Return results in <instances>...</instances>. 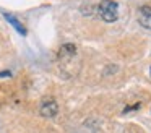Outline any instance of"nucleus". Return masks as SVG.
Wrapping results in <instances>:
<instances>
[{"label": "nucleus", "instance_id": "obj_7", "mask_svg": "<svg viewBox=\"0 0 151 133\" xmlns=\"http://www.w3.org/2000/svg\"><path fill=\"white\" fill-rule=\"evenodd\" d=\"M150 76H151V67H150Z\"/></svg>", "mask_w": 151, "mask_h": 133}, {"label": "nucleus", "instance_id": "obj_4", "mask_svg": "<svg viewBox=\"0 0 151 133\" xmlns=\"http://www.w3.org/2000/svg\"><path fill=\"white\" fill-rule=\"evenodd\" d=\"M4 16H5V19H7V21H8V23H10V24H12V26H13V28H15V29H17V31H18V32H20V34H21V36H26V28H24V26H23V24H21V23H20V21H18V19H17V18H15V16H13V15H10V13H4Z\"/></svg>", "mask_w": 151, "mask_h": 133}, {"label": "nucleus", "instance_id": "obj_3", "mask_svg": "<svg viewBox=\"0 0 151 133\" xmlns=\"http://www.w3.org/2000/svg\"><path fill=\"white\" fill-rule=\"evenodd\" d=\"M138 23H140L143 28L151 29V6L143 5L138 12Z\"/></svg>", "mask_w": 151, "mask_h": 133}, {"label": "nucleus", "instance_id": "obj_1", "mask_svg": "<svg viewBox=\"0 0 151 133\" xmlns=\"http://www.w3.org/2000/svg\"><path fill=\"white\" fill-rule=\"evenodd\" d=\"M98 13L106 23H114L119 18V5L114 0H101L98 5Z\"/></svg>", "mask_w": 151, "mask_h": 133}, {"label": "nucleus", "instance_id": "obj_2", "mask_svg": "<svg viewBox=\"0 0 151 133\" xmlns=\"http://www.w3.org/2000/svg\"><path fill=\"white\" fill-rule=\"evenodd\" d=\"M57 112H59V104L54 97H44L42 102H41V107H39V114L42 117H55Z\"/></svg>", "mask_w": 151, "mask_h": 133}, {"label": "nucleus", "instance_id": "obj_5", "mask_svg": "<svg viewBox=\"0 0 151 133\" xmlns=\"http://www.w3.org/2000/svg\"><path fill=\"white\" fill-rule=\"evenodd\" d=\"M137 109H140V104H135V106H132V107H125V109H124V114L130 112V110H137Z\"/></svg>", "mask_w": 151, "mask_h": 133}, {"label": "nucleus", "instance_id": "obj_6", "mask_svg": "<svg viewBox=\"0 0 151 133\" xmlns=\"http://www.w3.org/2000/svg\"><path fill=\"white\" fill-rule=\"evenodd\" d=\"M12 73L10 71H0V78H10Z\"/></svg>", "mask_w": 151, "mask_h": 133}]
</instances>
